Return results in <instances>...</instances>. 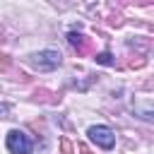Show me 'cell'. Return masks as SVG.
Here are the masks:
<instances>
[{
	"instance_id": "cell-1",
	"label": "cell",
	"mask_w": 154,
	"mask_h": 154,
	"mask_svg": "<svg viewBox=\"0 0 154 154\" xmlns=\"http://www.w3.org/2000/svg\"><path fill=\"white\" fill-rule=\"evenodd\" d=\"M29 65L36 67V70H55L60 65V53L58 51H41V53H34L29 58Z\"/></svg>"
},
{
	"instance_id": "cell-2",
	"label": "cell",
	"mask_w": 154,
	"mask_h": 154,
	"mask_svg": "<svg viewBox=\"0 0 154 154\" xmlns=\"http://www.w3.org/2000/svg\"><path fill=\"white\" fill-rule=\"evenodd\" d=\"M87 135H89L91 142H96V144L103 147V149H111V147L116 144V135H113V130L106 128V125H91V128L87 130Z\"/></svg>"
},
{
	"instance_id": "cell-3",
	"label": "cell",
	"mask_w": 154,
	"mask_h": 154,
	"mask_svg": "<svg viewBox=\"0 0 154 154\" xmlns=\"http://www.w3.org/2000/svg\"><path fill=\"white\" fill-rule=\"evenodd\" d=\"M7 149L12 154H31V140L22 130H10L7 132Z\"/></svg>"
},
{
	"instance_id": "cell-4",
	"label": "cell",
	"mask_w": 154,
	"mask_h": 154,
	"mask_svg": "<svg viewBox=\"0 0 154 154\" xmlns=\"http://www.w3.org/2000/svg\"><path fill=\"white\" fill-rule=\"evenodd\" d=\"M67 41H70V46H75V48H79V51H87V36H82V34H70L67 36Z\"/></svg>"
},
{
	"instance_id": "cell-5",
	"label": "cell",
	"mask_w": 154,
	"mask_h": 154,
	"mask_svg": "<svg viewBox=\"0 0 154 154\" xmlns=\"http://www.w3.org/2000/svg\"><path fill=\"white\" fill-rule=\"evenodd\" d=\"M96 63H101V65H111L113 58H111V53H99V55H96Z\"/></svg>"
},
{
	"instance_id": "cell-6",
	"label": "cell",
	"mask_w": 154,
	"mask_h": 154,
	"mask_svg": "<svg viewBox=\"0 0 154 154\" xmlns=\"http://www.w3.org/2000/svg\"><path fill=\"white\" fill-rule=\"evenodd\" d=\"M5 113H7V108H5V106H0V116H5Z\"/></svg>"
}]
</instances>
